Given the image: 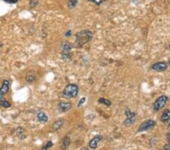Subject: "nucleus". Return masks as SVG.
I'll list each match as a JSON object with an SVG mask.
<instances>
[{"label": "nucleus", "instance_id": "obj_2", "mask_svg": "<svg viewBox=\"0 0 170 150\" xmlns=\"http://www.w3.org/2000/svg\"><path fill=\"white\" fill-rule=\"evenodd\" d=\"M78 92H79V88H78L77 85L73 84V83H71V84L67 85L64 88V96L68 98H75L77 96Z\"/></svg>", "mask_w": 170, "mask_h": 150}, {"label": "nucleus", "instance_id": "obj_16", "mask_svg": "<svg viewBox=\"0 0 170 150\" xmlns=\"http://www.w3.org/2000/svg\"><path fill=\"white\" fill-rule=\"evenodd\" d=\"M125 116H126L128 118H131V117H135V116H136L135 112H131L130 109H129V108H126L125 112Z\"/></svg>", "mask_w": 170, "mask_h": 150}, {"label": "nucleus", "instance_id": "obj_11", "mask_svg": "<svg viewBox=\"0 0 170 150\" xmlns=\"http://www.w3.org/2000/svg\"><path fill=\"white\" fill-rule=\"evenodd\" d=\"M63 124H64V120H58V121H55L53 124V125H52V130H53L54 131L58 130H59L63 126Z\"/></svg>", "mask_w": 170, "mask_h": 150}, {"label": "nucleus", "instance_id": "obj_25", "mask_svg": "<svg viewBox=\"0 0 170 150\" xmlns=\"http://www.w3.org/2000/svg\"><path fill=\"white\" fill-rule=\"evenodd\" d=\"M163 149L164 150H170V143L166 144V145L163 146Z\"/></svg>", "mask_w": 170, "mask_h": 150}, {"label": "nucleus", "instance_id": "obj_17", "mask_svg": "<svg viewBox=\"0 0 170 150\" xmlns=\"http://www.w3.org/2000/svg\"><path fill=\"white\" fill-rule=\"evenodd\" d=\"M98 102L101 104H104V105H107V106H110L111 105V102L109 99H107L105 98H100L98 99Z\"/></svg>", "mask_w": 170, "mask_h": 150}, {"label": "nucleus", "instance_id": "obj_32", "mask_svg": "<svg viewBox=\"0 0 170 150\" xmlns=\"http://www.w3.org/2000/svg\"><path fill=\"white\" fill-rule=\"evenodd\" d=\"M169 66H170V59H169Z\"/></svg>", "mask_w": 170, "mask_h": 150}, {"label": "nucleus", "instance_id": "obj_12", "mask_svg": "<svg viewBox=\"0 0 170 150\" xmlns=\"http://www.w3.org/2000/svg\"><path fill=\"white\" fill-rule=\"evenodd\" d=\"M72 47L73 46L69 42H64L61 44L62 51H71Z\"/></svg>", "mask_w": 170, "mask_h": 150}, {"label": "nucleus", "instance_id": "obj_3", "mask_svg": "<svg viewBox=\"0 0 170 150\" xmlns=\"http://www.w3.org/2000/svg\"><path fill=\"white\" fill-rule=\"evenodd\" d=\"M168 100H169V97L165 95L160 96V97H158V98L156 99V101H155L153 105V109H154V111L158 112V111L161 110L162 109H163L164 106L166 105Z\"/></svg>", "mask_w": 170, "mask_h": 150}, {"label": "nucleus", "instance_id": "obj_23", "mask_svg": "<svg viewBox=\"0 0 170 150\" xmlns=\"http://www.w3.org/2000/svg\"><path fill=\"white\" fill-rule=\"evenodd\" d=\"M38 4V0H31L30 2V5L32 8H34L36 5Z\"/></svg>", "mask_w": 170, "mask_h": 150}, {"label": "nucleus", "instance_id": "obj_1", "mask_svg": "<svg viewBox=\"0 0 170 150\" xmlns=\"http://www.w3.org/2000/svg\"><path fill=\"white\" fill-rule=\"evenodd\" d=\"M92 39V33L89 30H83L79 32L76 36V43L79 46H83Z\"/></svg>", "mask_w": 170, "mask_h": 150}, {"label": "nucleus", "instance_id": "obj_10", "mask_svg": "<svg viewBox=\"0 0 170 150\" xmlns=\"http://www.w3.org/2000/svg\"><path fill=\"white\" fill-rule=\"evenodd\" d=\"M37 119L41 123H45L48 121V117L43 112H39L37 114Z\"/></svg>", "mask_w": 170, "mask_h": 150}, {"label": "nucleus", "instance_id": "obj_7", "mask_svg": "<svg viewBox=\"0 0 170 150\" xmlns=\"http://www.w3.org/2000/svg\"><path fill=\"white\" fill-rule=\"evenodd\" d=\"M72 108V105L70 102H60L58 105V109L60 112H68L69 110H71V109Z\"/></svg>", "mask_w": 170, "mask_h": 150}, {"label": "nucleus", "instance_id": "obj_8", "mask_svg": "<svg viewBox=\"0 0 170 150\" xmlns=\"http://www.w3.org/2000/svg\"><path fill=\"white\" fill-rule=\"evenodd\" d=\"M102 140V136H101V135H97V136H95L94 138L89 142V147L90 148L93 149H95L97 148V146H98L99 142Z\"/></svg>", "mask_w": 170, "mask_h": 150}, {"label": "nucleus", "instance_id": "obj_27", "mask_svg": "<svg viewBox=\"0 0 170 150\" xmlns=\"http://www.w3.org/2000/svg\"><path fill=\"white\" fill-rule=\"evenodd\" d=\"M166 138H167V140H168V141L169 142V143H170V132L166 134Z\"/></svg>", "mask_w": 170, "mask_h": 150}, {"label": "nucleus", "instance_id": "obj_22", "mask_svg": "<svg viewBox=\"0 0 170 150\" xmlns=\"http://www.w3.org/2000/svg\"><path fill=\"white\" fill-rule=\"evenodd\" d=\"M89 2H93V3H94V4H96V5H101L102 2H104V0H89Z\"/></svg>", "mask_w": 170, "mask_h": 150}, {"label": "nucleus", "instance_id": "obj_13", "mask_svg": "<svg viewBox=\"0 0 170 150\" xmlns=\"http://www.w3.org/2000/svg\"><path fill=\"white\" fill-rule=\"evenodd\" d=\"M16 133H17V135L18 136V137L20 139H21V140H23V139H24L25 137H26V136L24 135V130L21 127H19V128H17V130H16Z\"/></svg>", "mask_w": 170, "mask_h": 150}, {"label": "nucleus", "instance_id": "obj_14", "mask_svg": "<svg viewBox=\"0 0 170 150\" xmlns=\"http://www.w3.org/2000/svg\"><path fill=\"white\" fill-rule=\"evenodd\" d=\"M71 144V139L69 136H65L63 140H62V146L64 149L68 148L69 146Z\"/></svg>", "mask_w": 170, "mask_h": 150}, {"label": "nucleus", "instance_id": "obj_18", "mask_svg": "<svg viewBox=\"0 0 170 150\" xmlns=\"http://www.w3.org/2000/svg\"><path fill=\"white\" fill-rule=\"evenodd\" d=\"M0 105H1V106H2V107H4V108L11 107V104L5 99L0 100Z\"/></svg>", "mask_w": 170, "mask_h": 150}, {"label": "nucleus", "instance_id": "obj_15", "mask_svg": "<svg viewBox=\"0 0 170 150\" xmlns=\"http://www.w3.org/2000/svg\"><path fill=\"white\" fill-rule=\"evenodd\" d=\"M136 121V117H131V118H126V119L124 121L123 124L126 127L131 126L132 124H134Z\"/></svg>", "mask_w": 170, "mask_h": 150}, {"label": "nucleus", "instance_id": "obj_21", "mask_svg": "<svg viewBox=\"0 0 170 150\" xmlns=\"http://www.w3.org/2000/svg\"><path fill=\"white\" fill-rule=\"evenodd\" d=\"M76 3H77V0H73V1H70V2H68V6L70 9H73V8H74L76 6Z\"/></svg>", "mask_w": 170, "mask_h": 150}, {"label": "nucleus", "instance_id": "obj_9", "mask_svg": "<svg viewBox=\"0 0 170 150\" xmlns=\"http://www.w3.org/2000/svg\"><path fill=\"white\" fill-rule=\"evenodd\" d=\"M170 120V110L169 109H165L164 112L162 114L161 117H160V121L163 123L167 122Z\"/></svg>", "mask_w": 170, "mask_h": 150}, {"label": "nucleus", "instance_id": "obj_31", "mask_svg": "<svg viewBox=\"0 0 170 150\" xmlns=\"http://www.w3.org/2000/svg\"><path fill=\"white\" fill-rule=\"evenodd\" d=\"M169 52H170V44H169Z\"/></svg>", "mask_w": 170, "mask_h": 150}, {"label": "nucleus", "instance_id": "obj_19", "mask_svg": "<svg viewBox=\"0 0 170 150\" xmlns=\"http://www.w3.org/2000/svg\"><path fill=\"white\" fill-rule=\"evenodd\" d=\"M36 79V77H35L34 74H30V75H27L26 78V80L27 83H32Z\"/></svg>", "mask_w": 170, "mask_h": 150}, {"label": "nucleus", "instance_id": "obj_30", "mask_svg": "<svg viewBox=\"0 0 170 150\" xmlns=\"http://www.w3.org/2000/svg\"><path fill=\"white\" fill-rule=\"evenodd\" d=\"M168 128H169H169H170V124H169V126H168Z\"/></svg>", "mask_w": 170, "mask_h": 150}, {"label": "nucleus", "instance_id": "obj_33", "mask_svg": "<svg viewBox=\"0 0 170 150\" xmlns=\"http://www.w3.org/2000/svg\"><path fill=\"white\" fill-rule=\"evenodd\" d=\"M104 1H106V0H104Z\"/></svg>", "mask_w": 170, "mask_h": 150}, {"label": "nucleus", "instance_id": "obj_28", "mask_svg": "<svg viewBox=\"0 0 170 150\" xmlns=\"http://www.w3.org/2000/svg\"><path fill=\"white\" fill-rule=\"evenodd\" d=\"M71 34V31H68V32H67V33H66V36H69Z\"/></svg>", "mask_w": 170, "mask_h": 150}, {"label": "nucleus", "instance_id": "obj_24", "mask_svg": "<svg viewBox=\"0 0 170 150\" xmlns=\"http://www.w3.org/2000/svg\"><path fill=\"white\" fill-rule=\"evenodd\" d=\"M86 102V98H84V97H83V98H82L80 99V101H79V103H78V107H79V106H81V105H83V103H84V102Z\"/></svg>", "mask_w": 170, "mask_h": 150}, {"label": "nucleus", "instance_id": "obj_6", "mask_svg": "<svg viewBox=\"0 0 170 150\" xmlns=\"http://www.w3.org/2000/svg\"><path fill=\"white\" fill-rule=\"evenodd\" d=\"M9 89V81L8 80H4L2 86L0 88V100L2 99L4 96L8 93Z\"/></svg>", "mask_w": 170, "mask_h": 150}, {"label": "nucleus", "instance_id": "obj_5", "mask_svg": "<svg viewBox=\"0 0 170 150\" xmlns=\"http://www.w3.org/2000/svg\"><path fill=\"white\" fill-rule=\"evenodd\" d=\"M167 67H168V64L165 62H156L151 65V69L155 71H158V72L165 71L167 69Z\"/></svg>", "mask_w": 170, "mask_h": 150}, {"label": "nucleus", "instance_id": "obj_20", "mask_svg": "<svg viewBox=\"0 0 170 150\" xmlns=\"http://www.w3.org/2000/svg\"><path fill=\"white\" fill-rule=\"evenodd\" d=\"M52 146H53V143H52V142L50 140V141L47 142L46 144H45V145L42 147V150H48V149H50L51 147H52Z\"/></svg>", "mask_w": 170, "mask_h": 150}, {"label": "nucleus", "instance_id": "obj_4", "mask_svg": "<svg viewBox=\"0 0 170 150\" xmlns=\"http://www.w3.org/2000/svg\"><path fill=\"white\" fill-rule=\"evenodd\" d=\"M156 126V122L153 120H146V121H143L140 126L138 127V132H143V131L149 130L152 129Z\"/></svg>", "mask_w": 170, "mask_h": 150}, {"label": "nucleus", "instance_id": "obj_26", "mask_svg": "<svg viewBox=\"0 0 170 150\" xmlns=\"http://www.w3.org/2000/svg\"><path fill=\"white\" fill-rule=\"evenodd\" d=\"M6 2H9V3H15L17 0H4Z\"/></svg>", "mask_w": 170, "mask_h": 150}, {"label": "nucleus", "instance_id": "obj_29", "mask_svg": "<svg viewBox=\"0 0 170 150\" xmlns=\"http://www.w3.org/2000/svg\"><path fill=\"white\" fill-rule=\"evenodd\" d=\"M81 150H89L88 148H86V147H83V148L81 149Z\"/></svg>", "mask_w": 170, "mask_h": 150}]
</instances>
